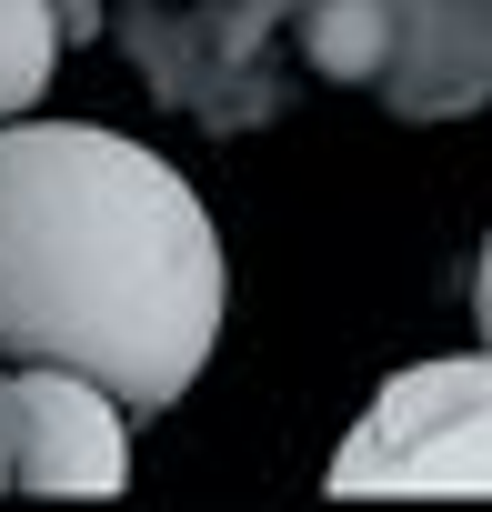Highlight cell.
<instances>
[{
  "mask_svg": "<svg viewBox=\"0 0 492 512\" xmlns=\"http://www.w3.org/2000/svg\"><path fill=\"white\" fill-rule=\"evenodd\" d=\"M472 322H482V342H492V241H482V272H472Z\"/></svg>",
  "mask_w": 492,
  "mask_h": 512,
  "instance_id": "cell-6",
  "label": "cell"
},
{
  "mask_svg": "<svg viewBox=\"0 0 492 512\" xmlns=\"http://www.w3.org/2000/svg\"><path fill=\"white\" fill-rule=\"evenodd\" d=\"M231 312L201 191L101 121H0V362H61L121 412H171Z\"/></svg>",
  "mask_w": 492,
  "mask_h": 512,
  "instance_id": "cell-1",
  "label": "cell"
},
{
  "mask_svg": "<svg viewBox=\"0 0 492 512\" xmlns=\"http://www.w3.org/2000/svg\"><path fill=\"white\" fill-rule=\"evenodd\" d=\"M392 51V0H322V21H312V61L332 81H372Z\"/></svg>",
  "mask_w": 492,
  "mask_h": 512,
  "instance_id": "cell-5",
  "label": "cell"
},
{
  "mask_svg": "<svg viewBox=\"0 0 492 512\" xmlns=\"http://www.w3.org/2000/svg\"><path fill=\"white\" fill-rule=\"evenodd\" d=\"M332 492H492V342L452 362H412L342 432Z\"/></svg>",
  "mask_w": 492,
  "mask_h": 512,
  "instance_id": "cell-2",
  "label": "cell"
},
{
  "mask_svg": "<svg viewBox=\"0 0 492 512\" xmlns=\"http://www.w3.org/2000/svg\"><path fill=\"white\" fill-rule=\"evenodd\" d=\"M21 482L31 492H121L131 482V412L61 372V362H21Z\"/></svg>",
  "mask_w": 492,
  "mask_h": 512,
  "instance_id": "cell-3",
  "label": "cell"
},
{
  "mask_svg": "<svg viewBox=\"0 0 492 512\" xmlns=\"http://www.w3.org/2000/svg\"><path fill=\"white\" fill-rule=\"evenodd\" d=\"M61 71V11L51 0H0V121H21Z\"/></svg>",
  "mask_w": 492,
  "mask_h": 512,
  "instance_id": "cell-4",
  "label": "cell"
}]
</instances>
